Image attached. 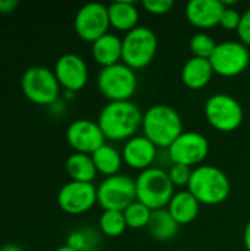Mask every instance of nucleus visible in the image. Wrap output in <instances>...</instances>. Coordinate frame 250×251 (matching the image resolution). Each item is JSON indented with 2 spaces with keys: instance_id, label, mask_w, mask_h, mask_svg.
I'll return each mask as SVG.
<instances>
[{
  "instance_id": "1",
  "label": "nucleus",
  "mask_w": 250,
  "mask_h": 251,
  "mask_svg": "<svg viewBox=\"0 0 250 251\" xmlns=\"http://www.w3.org/2000/svg\"><path fill=\"white\" fill-rule=\"evenodd\" d=\"M143 113L130 101H109L99 113L97 124L106 140L128 141L141 128Z\"/></svg>"
},
{
  "instance_id": "2",
  "label": "nucleus",
  "mask_w": 250,
  "mask_h": 251,
  "mask_svg": "<svg viewBox=\"0 0 250 251\" xmlns=\"http://www.w3.org/2000/svg\"><path fill=\"white\" fill-rule=\"evenodd\" d=\"M143 135L158 149H168L184 131L180 113L167 104H155L143 113Z\"/></svg>"
},
{
  "instance_id": "3",
  "label": "nucleus",
  "mask_w": 250,
  "mask_h": 251,
  "mask_svg": "<svg viewBox=\"0 0 250 251\" xmlns=\"http://www.w3.org/2000/svg\"><path fill=\"white\" fill-rule=\"evenodd\" d=\"M187 190L200 204L217 206L228 199L231 184L222 169L214 165H200L193 169Z\"/></svg>"
},
{
  "instance_id": "4",
  "label": "nucleus",
  "mask_w": 250,
  "mask_h": 251,
  "mask_svg": "<svg viewBox=\"0 0 250 251\" xmlns=\"http://www.w3.org/2000/svg\"><path fill=\"white\" fill-rule=\"evenodd\" d=\"M175 187L168 175V171L152 166L136 178L137 201L147 206L150 210L167 209L175 194Z\"/></svg>"
},
{
  "instance_id": "5",
  "label": "nucleus",
  "mask_w": 250,
  "mask_h": 251,
  "mask_svg": "<svg viewBox=\"0 0 250 251\" xmlns=\"http://www.w3.org/2000/svg\"><path fill=\"white\" fill-rule=\"evenodd\" d=\"M136 71L125 63L102 68L97 75L99 93L109 101H130L137 90Z\"/></svg>"
},
{
  "instance_id": "6",
  "label": "nucleus",
  "mask_w": 250,
  "mask_h": 251,
  "mask_svg": "<svg viewBox=\"0 0 250 251\" xmlns=\"http://www.w3.org/2000/svg\"><path fill=\"white\" fill-rule=\"evenodd\" d=\"M24 96L34 104L52 106L59 100L60 85L55 72L46 66H31L21 78Z\"/></svg>"
},
{
  "instance_id": "7",
  "label": "nucleus",
  "mask_w": 250,
  "mask_h": 251,
  "mask_svg": "<svg viewBox=\"0 0 250 251\" xmlns=\"http://www.w3.org/2000/svg\"><path fill=\"white\" fill-rule=\"evenodd\" d=\"M158 51V37L147 26H137L122 38V63L131 69L149 66Z\"/></svg>"
},
{
  "instance_id": "8",
  "label": "nucleus",
  "mask_w": 250,
  "mask_h": 251,
  "mask_svg": "<svg viewBox=\"0 0 250 251\" xmlns=\"http://www.w3.org/2000/svg\"><path fill=\"white\" fill-rule=\"evenodd\" d=\"M205 116L214 129L220 132H234L240 128L245 112L237 99L225 93H218L205 103Z\"/></svg>"
},
{
  "instance_id": "9",
  "label": "nucleus",
  "mask_w": 250,
  "mask_h": 251,
  "mask_svg": "<svg viewBox=\"0 0 250 251\" xmlns=\"http://www.w3.org/2000/svg\"><path fill=\"white\" fill-rule=\"evenodd\" d=\"M136 200V179L127 175L118 174L105 178L97 187V204L103 210L124 212Z\"/></svg>"
},
{
  "instance_id": "10",
  "label": "nucleus",
  "mask_w": 250,
  "mask_h": 251,
  "mask_svg": "<svg viewBox=\"0 0 250 251\" xmlns=\"http://www.w3.org/2000/svg\"><path fill=\"white\" fill-rule=\"evenodd\" d=\"M209 62L217 75L224 78L237 76L243 74L250 65L249 47H246L242 41L218 43Z\"/></svg>"
},
{
  "instance_id": "11",
  "label": "nucleus",
  "mask_w": 250,
  "mask_h": 251,
  "mask_svg": "<svg viewBox=\"0 0 250 251\" xmlns=\"http://www.w3.org/2000/svg\"><path fill=\"white\" fill-rule=\"evenodd\" d=\"M171 165H184L189 168L200 166L209 154V141L205 135L190 131L183 132L168 149Z\"/></svg>"
},
{
  "instance_id": "12",
  "label": "nucleus",
  "mask_w": 250,
  "mask_h": 251,
  "mask_svg": "<svg viewBox=\"0 0 250 251\" xmlns=\"http://www.w3.org/2000/svg\"><path fill=\"white\" fill-rule=\"evenodd\" d=\"M109 26L111 22L108 6H105L103 3L93 1L81 6L74 19V29L77 35L91 44L100 37L106 35Z\"/></svg>"
},
{
  "instance_id": "13",
  "label": "nucleus",
  "mask_w": 250,
  "mask_h": 251,
  "mask_svg": "<svg viewBox=\"0 0 250 251\" xmlns=\"http://www.w3.org/2000/svg\"><path fill=\"white\" fill-rule=\"evenodd\" d=\"M97 203V187L88 182H66L57 193V204L68 215H84Z\"/></svg>"
},
{
  "instance_id": "14",
  "label": "nucleus",
  "mask_w": 250,
  "mask_h": 251,
  "mask_svg": "<svg viewBox=\"0 0 250 251\" xmlns=\"http://www.w3.org/2000/svg\"><path fill=\"white\" fill-rule=\"evenodd\" d=\"M66 141L75 153L93 154L106 144V138L97 122L90 119H77L66 128Z\"/></svg>"
},
{
  "instance_id": "15",
  "label": "nucleus",
  "mask_w": 250,
  "mask_h": 251,
  "mask_svg": "<svg viewBox=\"0 0 250 251\" xmlns=\"http://www.w3.org/2000/svg\"><path fill=\"white\" fill-rule=\"evenodd\" d=\"M57 82L68 93H77L87 85L88 81V68L85 60L75 53L62 54L53 69Z\"/></svg>"
},
{
  "instance_id": "16",
  "label": "nucleus",
  "mask_w": 250,
  "mask_h": 251,
  "mask_svg": "<svg viewBox=\"0 0 250 251\" xmlns=\"http://www.w3.org/2000/svg\"><path fill=\"white\" fill-rule=\"evenodd\" d=\"M124 163L136 171H146L153 166L158 159V147L144 135H136L124 143L122 147Z\"/></svg>"
},
{
  "instance_id": "17",
  "label": "nucleus",
  "mask_w": 250,
  "mask_h": 251,
  "mask_svg": "<svg viewBox=\"0 0 250 251\" xmlns=\"http://www.w3.org/2000/svg\"><path fill=\"white\" fill-rule=\"evenodd\" d=\"M224 9L221 0H192L186 4V18L193 26L209 29L220 25Z\"/></svg>"
},
{
  "instance_id": "18",
  "label": "nucleus",
  "mask_w": 250,
  "mask_h": 251,
  "mask_svg": "<svg viewBox=\"0 0 250 251\" xmlns=\"http://www.w3.org/2000/svg\"><path fill=\"white\" fill-rule=\"evenodd\" d=\"M91 56L102 68L122 62V38L108 32L91 44Z\"/></svg>"
},
{
  "instance_id": "19",
  "label": "nucleus",
  "mask_w": 250,
  "mask_h": 251,
  "mask_svg": "<svg viewBox=\"0 0 250 251\" xmlns=\"http://www.w3.org/2000/svg\"><path fill=\"white\" fill-rule=\"evenodd\" d=\"M200 206L202 204L196 200V197L189 190H181L174 194L167 210L171 213L175 222L181 226V225H189L193 221H196L200 212Z\"/></svg>"
},
{
  "instance_id": "20",
  "label": "nucleus",
  "mask_w": 250,
  "mask_h": 251,
  "mask_svg": "<svg viewBox=\"0 0 250 251\" xmlns=\"http://www.w3.org/2000/svg\"><path fill=\"white\" fill-rule=\"evenodd\" d=\"M214 74L209 59L192 57L181 69V81L190 90H202L211 82Z\"/></svg>"
},
{
  "instance_id": "21",
  "label": "nucleus",
  "mask_w": 250,
  "mask_h": 251,
  "mask_svg": "<svg viewBox=\"0 0 250 251\" xmlns=\"http://www.w3.org/2000/svg\"><path fill=\"white\" fill-rule=\"evenodd\" d=\"M108 13H109L111 26L118 31L127 34L139 26L137 24L140 19V13L137 6L131 1L127 0L113 1L108 6Z\"/></svg>"
},
{
  "instance_id": "22",
  "label": "nucleus",
  "mask_w": 250,
  "mask_h": 251,
  "mask_svg": "<svg viewBox=\"0 0 250 251\" xmlns=\"http://www.w3.org/2000/svg\"><path fill=\"white\" fill-rule=\"evenodd\" d=\"M65 169L71 181H77V182L93 184L97 175V169L94 166L91 154H84V153H72L71 156H68L65 162Z\"/></svg>"
},
{
  "instance_id": "23",
  "label": "nucleus",
  "mask_w": 250,
  "mask_h": 251,
  "mask_svg": "<svg viewBox=\"0 0 250 251\" xmlns=\"http://www.w3.org/2000/svg\"><path fill=\"white\" fill-rule=\"evenodd\" d=\"M178 228L180 225L175 222L171 213L167 209H159V210L152 212V216L146 229L152 238L158 241H169L177 235Z\"/></svg>"
},
{
  "instance_id": "24",
  "label": "nucleus",
  "mask_w": 250,
  "mask_h": 251,
  "mask_svg": "<svg viewBox=\"0 0 250 251\" xmlns=\"http://www.w3.org/2000/svg\"><path fill=\"white\" fill-rule=\"evenodd\" d=\"M91 159L94 162L97 174H102L106 178L118 175L124 163L122 154L111 144H103L100 149H97L91 154Z\"/></svg>"
},
{
  "instance_id": "25",
  "label": "nucleus",
  "mask_w": 250,
  "mask_h": 251,
  "mask_svg": "<svg viewBox=\"0 0 250 251\" xmlns=\"http://www.w3.org/2000/svg\"><path fill=\"white\" fill-rule=\"evenodd\" d=\"M66 246L77 251H96L100 246V234L88 226L77 228L69 232L66 238Z\"/></svg>"
},
{
  "instance_id": "26",
  "label": "nucleus",
  "mask_w": 250,
  "mask_h": 251,
  "mask_svg": "<svg viewBox=\"0 0 250 251\" xmlns=\"http://www.w3.org/2000/svg\"><path fill=\"white\" fill-rule=\"evenodd\" d=\"M127 222L124 212L118 210H103V213L99 218V229L103 235L109 238L121 237L127 229Z\"/></svg>"
},
{
  "instance_id": "27",
  "label": "nucleus",
  "mask_w": 250,
  "mask_h": 251,
  "mask_svg": "<svg viewBox=\"0 0 250 251\" xmlns=\"http://www.w3.org/2000/svg\"><path fill=\"white\" fill-rule=\"evenodd\" d=\"M152 212L147 206H144L140 201H134L133 204H130L125 210H124V216H125V222L127 226L130 229H143L147 228Z\"/></svg>"
},
{
  "instance_id": "28",
  "label": "nucleus",
  "mask_w": 250,
  "mask_h": 251,
  "mask_svg": "<svg viewBox=\"0 0 250 251\" xmlns=\"http://www.w3.org/2000/svg\"><path fill=\"white\" fill-rule=\"evenodd\" d=\"M217 41L205 32H197L192 37L190 40V51L193 54V57H200V59H211V56L214 54L215 49H217Z\"/></svg>"
},
{
  "instance_id": "29",
  "label": "nucleus",
  "mask_w": 250,
  "mask_h": 251,
  "mask_svg": "<svg viewBox=\"0 0 250 251\" xmlns=\"http://www.w3.org/2000/svg\"><path fill=\"white\" fill-rule=\"evenodd\" d=\"M193 168L184 166V165H177L172 163L168 169V175L174 184V187H187L192 178Z\"/></svg>"
},
{
  "instance_id": "30",
  "label": "nucleus",
  "mask_w": 250,
  "mask_h": 251,
  "mask_svg": "<svg viewBox=\"0 0 250 251\" xmlns=\"http://www.w3.org/2000/svg\"><path fill=\"white\" fill-rule=\"evenodd\" d=\"M242 21V15L234 7H225L220 21V26L227 31H237Z\"/></svg>"
},
{
  "instance_id": "31",
  "label": "nucleus",
  "mask_w": 250,
  "mask_h": 251,
  "mask_svg": "<svg viewBox=\"0 0 250 251\" xmlns=\"http://www.w3.org/2000/svg\"><path fill=\"white\" fill-rule=\"evenodd\" d=\"M143 7L150 15H167L174 7V1L172 0H144Z\"/></svg>"
},
{
  "instance_id": "32",
  "label": "nucleus",
  "mask_w": 250,
  "mask_h": 251,
  "mask_svg": "<svg viewBox=\"0 0 250 251\" xmlns=\"http://www.w3.org/2000/svg\"><path fill=\"white\" fill-rule=\"evenodd\" d=\"M237 34L240 37V41L246 47H250V7L245 13H242V21H240Z\"/></svg>"
},
{
  "instance_id": "33",
  "label": "nucleus",
  "mask_w": 250,
  "mask_h": 251,
  "mask_svg": "<svg viewBox=\"0 0 250 251\" xmlns=\"http://www.w3.org/2000/svg\"><path fill=\"white\" fill-rule=\"evenodd\" d=\"M19 6L18 0H0V13H12Z\"/></svg>"
},
{
  "instance_id": "34",
  "label": "nucleus",
  "mask_w": 250,
  "mask_h": 251,
  "mask_svg": "<svg viewBox=\"0 0 250 251\" xmlns=\"http://www.w3.org/2000/svg\"><path fill=\"white\" fill-rule=\"evenodd\" d=\"M243 244H245V249L250 251V221L248 222L245 232H243Z\"/></svg>"
},
{
  "instance_id": "35",
  "label": "nucleus",
  "mask_w": 250,
  "mask_h": 251,
  "mask_svg": "<svg viewBox=\"0 0 250 251\" xmlns=\"http://www.w3.org/2000/svg\"><path fill=\"white\" fill-rule=\"evenodd\" d=\"M0 251H24L19 246L16 244H4L0 247Z\"/></svg>"
},
{
  "instance_id": "36",
  "label": "nucleus",
  "mask_w": 250,
  "mask_h": 251,
  "mask_svg": "<svg viewBox=\"0 0 250 251\" xmlns=\"http://www.w3.org/2000/svg\"><path fill=\"white\" fill-rule=\"evenodd\" d=\"M55 251H77V250H74L72 247H69V246H66V244H65V246H60V247H57V249H56Z\"/></svg>"
}]
</instances>
